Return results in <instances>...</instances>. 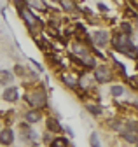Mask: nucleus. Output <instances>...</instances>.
Wrapping results in <instances>:
<instances>
[{
	"instance_id": "obj_1",
	"label": "nucleus",
	"mask_w": 138,
	"mask_h": 147,
	"mask_svg": "<svg viewBox=\"0 0 138 147\" xmlns=\"http://www.w3.org/2000/svg\"><path fill=\"white\" fill-rule=\"evenodd\" d=\"M114 47H115L117 51H121V53L128 54V56H131V58H136V56H138L136 49L133 47L131 40L128 39L126 35H115V37H114Z\"/></svg>"
},
{
	"instance_id": "obj_19",
	"label": "nucleus",
	"mask_w": 138,
	"mask_h": 147,
	"mask_svg": "<svg viewBox=\"0 0 138 147\" xmlns=\"http://www.w3.org/2000/svg\"><path fill=\"white\" fill-rule=\"evenodd\" d=\"M14 2H18V4H19V2H21V0H14Z\"/></svg>"
},
{
	"instance_id": "obj_17",
	"label": "nucleus",
	"mask_w": 138,
	"mask_h": 147,
	"mask_svg": "<svg viewBox=\"0 0 138 147\" xmlns=\"http://www.w3.org/2000/svg\"><path fill=\"white\" fill-rule=\"evenodd\" d=\"M88 110H91V114H100V109L98 107H94V105H88Z\"/></svg>"
},
{
	"instance_id": "obj_6",
	"label": "nucleus",
	"mask_w": 138,
	"mask_h": 147,
	"mask_svg": "<svg viewBox=\"0 0 138 147\" xmlns=\"http://www.w3.org/2000/svg\"><path fill=\"white\" fill-rule=\"evenodd\" d=\"M4 98H5L7 102H14L16 98H18V91H16V88L5 89V91H4Z\"/></svg>"
},
{
	"instance_id": "obj_11",
	"label": "nucleus",
	"mask_w": 138,
	"mask_h": 147,
	"mask_svg": "<svg viewBox=\"0 0 138 147\" xmlns=\"http://www.w3.org/2000/svg\"><path fill=\"white\" fill-rule=\"evenodd\" d=\"M47 126H49V130H54V131H60V130H61V126H60L58 121H54V119H49V121H47Z\"/></svg>"
},
{
	"instance_id": "obj_16",
	"label": "nucleus",
	"mask_w": 138,
	"mask_h": 147,
	"mask_svg": "<svg viewBox=\"0 0 138 147\" xmlns=\"http://www.w3.org/2000/svg\"><path fill=\"white\" fill-rule=\"evenodd\" d=\"M91 147H101L100 142H98V135H96V133L91 135Z\"/></svg>"
},
{
	"instance_id": "obj_12",
	"label": "nucleus",
	"mask_w": 138,
	"mask_h": 147,
	"mask_svg": "<svg viewBox=\"0 0 138 147\" xmlns=\"http://www.w3.org/2000/svg\"><path fill=\"white\" fill-rule=\"evenodd\" d=\"M9 79H11V74H9V72H5V70H0V84L7 82Z\"/></svg>"
},
{
	"instance_id": "obj_20",
	"label": "nucleus",
	"mask_w": 138,
	"mask_h": 147,
	"mask_svg": "<svg viewBox=\"0 0 138 147\" xmlns=\"http://www.w3.org/2000/svg\"><path fill=\"white\" fill-rule=\"evenodd\" d=\"M35 147H39V145H35Z\"/></svg>"
},
{
	"instance_id": "obj_7",
	"label": "nucleus",
	"mask_w": 138,
	"mask_h": 147,
	"mask_svg": "<svg viewBox=\"0 0 138 147\" xmlns=\"http://www.w3.org/2000/svg\"><path fill=\"white\" fill-rule=\"evenodd\" d=\"M0 142L5 144V145H9L12 142V131L11 130H4L2 133H0Z\"/></svg>"
},
{
	"instance_id": "obj_2",
	"label": "nucleus",
	"mask_w": 138,
	"mask_h": 147,
	"mask_svg": "<svg viewBox=\"0 0 138 147\" xmlns=\"http://www.w3.org/2000/svg\"><path fill=\"white\" fill-rule=\"evenodd\" d=\"M26 102L31 107H44L46 105V95L42 91H33V93L26 95Z\"/></svg>"
},
{
	"instance_id": "obj_8",
	"label": "nucleus",
	"mask_w": 138,
	"mask_h": 147,
	"mask_svg": "<svg viewBox=\"0 0 138 147\" xmlns=\"http://www.w3.org/2000/svg\"><path fill=\"white\" fill-rule=\"evenodd\" d=\"M25 117H26L28 123H37V121L40 119V114H39V112H26Z\"/></svg>"
},
{
	"instance_id": "obj_14",
	"label": "nucleus",
	"mask_w": 138,
	"mask_h": 147,
	"mask_svg": "<svg viewBox=\"0 0 138 147\" xmlns=\"http://www.w3.org/2000/svg\"><path fill=\"white\" fill-rule=\"evenodd\" d=\"M63 81H65L68 86H75V82H77L75 77H72V76H63Z\"/></svg>"
},
{
	"instance_id": "obj_15",
	"label": "nucleus",
	"mask_w": 138,
	"mask_h": 147,
	"mask_svg": "<svg viewBox=\"0 0 138 147\" xmlns=\"http://www.w3.org/2000/svg\"><path fill=\"white\" fill-rule=\"evenodd\" d=\"M123 93H124V89L121 88V86H114L112 88V95L114 96H119V95H123Z\"/></svg>"
},
{
	"instance_id": "obj_5",
	"label": "nucleus",
	"mask_w": 138,
	"mask_h": 147,
	"mask_svg": "<svg viewBox=\"0 0 138 147\" xmlns=\"http://www.w3.org/2000/svg\"><path fill=\"white\" fill-rule=\"evenodd\" d=\"M21 16H23V20H25L30 26H35V25L39 23L37 18H33V16H31V12H30V11H26V9H21Z\"/></svg>"
},
{
	"instance_id": "obj_10",
	"label": "nucleus",
	"mask_w": 138,
	"mask_h": 147,
	"mask_svg": "<svg viewBox=\"0 0 138 147\" xmlns=\"http://www.w3.org/2000/svg\"><path fill=\"white\" fill-rule=\"evenodd\" d=\"M61 5L65 7V11H75V5H74V2L72 0H61Z\"/></svg>"
},
{
	"instance_id": "obj_3",
	"label": "nucleus",
	"mask_w": 138,
	"mask_h": 147,
	"mask_svg": "<svg viewBox=\"0 0 138 147\" xmlns=\"http://www.w3.org/2000/svg\"><path fill=\"white\" fill-rule=\"evenodd\" d=\"M94 77L98 79V82H107V81H110L112 76H110V70L107 67H98L94 72Z\"/></svg>"
},
{
	"instance_id": "obj_4",
	"label": "nucleus",
	"mask_w": 138,
	"mask_h": 147,
	"mask_svg": "<svg viewBox=\"0 0 138 147\" xmlns=\"http://www.w3.org/2000/svg\"><path fill=\"white\" fill-rule=\"evenodd\" d=\"M93 40H94V44H96V46L103 47V46L109 42V35H107L105 32H96V33L93 35Z\"/></svg>"
},
{
	"instance_id": "obj_9",
	"label": "nucleus",
	"mask_w": 138,
	"mask_h": 147,
	"mask_svg": "<svg viewBox=\"0 0 138 147\" xmlns=\"http://www.w3.org/2000/svg\"><path fill=\"white\" fill-rule=\"evenodd\" d=\"M28 4H30L31 7H35V9H40V11L46 9V4L42 2V0H28Z\"/></svg>"
},
{
	"instance_id": "obj_13",
	"label": "nucleus",
	"mask_w": 138,
	"mask_h": 147,
	"mask_svg": "<svg viewBox=\"0 0 138 147\" xmlns=\"http://www.w3.org/2000/svg\"><path fill=\"white\" fill-rule=\"evenodd\" d=\"M51 147H66V140L65 138H58V140H54L53 144H51Z\"/></svg>"
},
{
	"instance_id": "obj_18",
	"label": "nucleus",
	"mask_w": 138,
	"mask_h": 147,
	"mask_svg": "<svg viewBox=\"0 0 138 147\" xmlns=\"http://www.w3.org/2000/svg\"><path fill=\"white\" fill-rule=\"evenodd\" d=\"M123 28H124V32H128V33H129V32H131V28H129V25H124V26H123Z\"/></svg>"
}]
</instances>
